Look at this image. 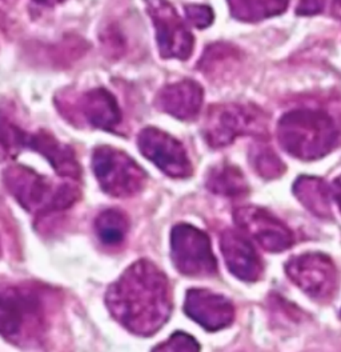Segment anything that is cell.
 Segmentation results:
<instances>
[{
	"label": "cell",
	"instance_id": "obj_1",
	"mask_svg": "<svg viewBox=\"0 0 341 352\" xmlns=\"http://www.w3.org/2000/svg\"><path fill=\"white\" fill-rule=\"evenodd\" d=\"M106 305L126 330L139 336H151L170 318V282L152 262L138 261L107 289Z\"/></svg>",
	"mask_w": 341,
	"mask_h": 352
},
{
	"label": "cell",
	"instance_id": "obj_2",
	"mask_svg": "<svg viewBox=\"0 0 341 352\" xmlns=\"http://www.w3.org/2000/svg\"><path fill=\"white\" fill-rule=\"evenodd\" d=\"M283 150L300 160H316L332 153L340 138L331 115L320 110H294L283 115L277 124Z\"/></svg>",
	"mask_w": 341,
	"mask_h": 352
},
{
	"label": "cell",
	"instance_id": "obj_3",
	"mask_svg": "<svg viewBox=\"0 0 341 352\" xmlns=\"http://www.w3.org/2000/svg\"><path fill=\"white\" fill-rule=\"evenodd\" d=\"M4 184L10 194L31 214L48 215L74 206L80 197L79 188L72 183H54L24 166L6 168Z\"/></svg>",
	"mask_w": 341,
	"mask_h": 352
},
{
	"label": "cell",
	"instance_id": "obj_4",
	"mask_svg": "<svg viewBox=\"0 0 341 352\" xmlns=\"http://www.w3.org/2000/svg\"><path fill=\"white\" fill-rule=\"evenodd\" d=\"M1 333L21 347L34 346L47 331V311L42 295L32 288L11 287L1 294Z\"/></svg>",
	"mask_w": 341,
	"mask_h": 352
},
{
	"label": "cell",
	"instance_id": "obj_5",
	"mask_svg": "<svg viewBox=\"0 0 341 352\" xmlns=\"http://www.w3.org/2000/svg\"><path fill=\"white\" fill-rule=\"evenodd\" d=\"M265 113L254 106L223 104L211 107L207 116L204 138L212 148L227 147L239 136H268Z\"/></svg>",
	"mask_w": 341,
	"mask_h": 352
},
{
	"label": "cell",
	"instance_id": "obj_6",
	"mask_svg": "<svg viewBox=\"0 0 341 352\" xmlns=\"http://www.w3.org/2000/svg\"><path fill=\"white\" fill-rule=\"evenodd\" d=\"M92 168L102 190L113 198L133 197L147 182L146 171L129 155L109 146L94 151Z\"/></svg>",
	"mask_w": 341,
	"mask_h": 352
},
{
	"label": "cell",
	"instance_id": "obj_7",
	"mask_svg": "<svg viewBox=\"0 0 341 352\" xmlns=\"http://www.w3.org/2000/svg\"><path fill=\"white\" fill-rule=\"evenodd\" d=\"M170 258L179 272L203 278L217 274V262L206 232L191 224H177L170 232Z\"/></svg>",
	"mask_w": 341,
	"mask_h": 352
},
{
	"label": "cell",
	"instance_id": "obj_8",
	"mask_svg": "<svg viewBox=\"0 0 341 352\" xmlns=\"http://www.w3.org/2000/svg\"><path fill=\"white\" fill-rule=\"evenodd\" d=\"M285 274L294 285L316 302H329L338 292V268L325 254L307 252L292 256L285 263Z\"/></svg>",
	"mask_w": 341,
	"mask_h": 352
},
{
	"label": "cell",
	"instance_id": "obj_9",
	"mask_svg": "<svg viewBox=\"0 0 341 352\" xmlns=\"http://www.w3.org/2000/svg\"><path fill=\"white\" fill-rule=\"evenodd\" d=\"M156 28L160 55L166 59L187 60L193 51V35L167 0H144Z\"/></svg>",
	"mask_w": 341,
	"mask_h": 352
},
{
	"label": "cell",
	"instance_id": "obj_10",
	"mask_svg": "<svg viewBox=\"0 0 341 352\" xmlns=\"http://www.w3.org/2000/svg\"><path fill=\"white\" fill-rule=\"evenodd\" d=\"M3 146L4 151L10 153L21 147H28L42 154L59 175L74 180L79 179L80 176V166L72 148L60 143L52 135L45 131L36 132L34 135H25L24 132L12 126H4Z\"/></svg>",
	"mask_w": 341,
	"mask_h": 352
},
{
	"label": "cell",
	"instance_id": "obj_11",
	"mask_svg": "<svg viewBox=\"0 0 341 352\" xmlns=\"http://www.w3.org/2000/svg\"><path fill=\"white\" fill-rule=\"evenodd\" d=\"M234 220L245 235L251 236L265 251L283 252L295 243L294 232L261 207H239L234 211Z\"/></svg>",
	"mask_w": 341,
	"mask_h": 352
},
{
	"label": "cell",
	"instance_id": "obj_12",
	"mask_svg": "<svg viewBox=\"0 0 341 352\" xmlns=\"http://www.w3.org/2000/svg\"><path fill=\"white\" fill-rule=\"evenodd\" d=\"M140 153L166 175L183 179L192 175V164L183 144L162 130L148 127L139 133Z\"/></svg>",
	"mask_w": 341,
	"mask_h": 352
},
{
	"label": "cell",
	"instance_id": "obj_13",
	"mask_svg": "<svg viewBox=\"0 0 341 352\" xmlns=\"http://www.w3.org/2000/svg\"><path fill=\"white\" fill-rule=\"evenodd\" d=\"M184 311L207 331L227 329L234 319V307L230 299L203 288H192L187 292Z\"/></svg>",
	"mask_w": 341,
	"mask_h": 352
},
{
	"label": "cell",
	"instance_id": "obj_14",
	"mask_svg": "<svg viewBox=\"0 0 341 352\" xmlns=\"http://www.w3.org/2000/svg\"><path fill=\"white\" fill-rule=\"evenodd\" d=\"M220 248L230 272L243 282H256L264 272V264L255 247L245 236L227 230L220 236Z\"/></svg>",
	"mask_w": 341,
	"mask_h": 352
},
{
	"label": "cell",
	"instance_id": "obj_15",
	"mask_svg": "<svg viewBox=\"0 0 341 352\" xmlns=\"http://www.w3.org/2000/svg\"><path fill=\"white\" fill-rule=\"evenodd\" d=\"M204 91L193 80H183L168 85L156 96L159 110L182 120H193L201 110Z\"/></svg>",
	"mask_w": 341,
	"mask_h": 352
},
{
	"label": "cell",
	"instance_id": "obj_16",
	"mask_svg": "<svg viewBox=\"0 0 341 352\" xmlns=\"http://www.w3.org/2000/svg\"><path fill=\"white\" fill-rule=\"evenodd\" d=\"M78 110L88 124L102 130H113L122 122V112L115 96L104 88L91 89L78 102Z\"/></svg>",
	"mask_w": 341,
	"mask_h": 352
},
{
	"label": "cell",
	"instance_id": "obj_17",
	"mask_svg": "<svg viewBox=\"0 0 341 352\" xmlns=\"http://www.w3.org/2000/svg\"><path fill=\"white\" fill-rule=\"evenodd\" d=\"M294 194L298 201L320 219H331V187L320 177L300 176L294 184Z\"/></svg>",
	"mask_w": 341,
	"mask_h": 352
},
{
	"label": "cell",
	"instance_id": "obj_18",
	"mask_svg": "<svg viewBox=\"0 0 341 352\" xmlns=\"http://www.w3.org/2000/svg\"><path fill=\"white\" fill-rule=\"evenodd\" d=\"M208 190L221 197L239 198L250 192L248 183L243 173L231 164H220L210 171L207 176Z\"/></svg>",
	"mask_w": 341,
	"mask_h": 352
},
{
	"label": "cell",
	"instance_id": "obj_19",
	"mask_svg": "<svg viewBox=\"0 0 341 352\" xmlns=\"http://www.w3.org/2000/svg\"><path fill=\"white\" fill-rule=\"evenodd\" d=\"M231 15L241 22H260L283 14L289 0H227Z\"/></svg>",
	"mask_w": 341,
	"mask_h": 352
},
{
	"label": "cell",
	"instance_id": "obj_20",
	"mask_svg": "<svg viewBox=\"0 0 341 352\" xmlns=\"http://www.w3.org/2000/svg\"><path fill=\"white\" fill-rule=\"evenodd\" d=\"M129 230V221L120 210L103 211L95 220V232L99 241L108 247H118L124 242Z\"/></svg>",
	"mask_w": 341,
	"mask_h": 352
},
{
	"label": "cell",
	"instance_id": "obj_21",
	"mask_svg": "<svg viewBox=\"0 0 341 352\" xmlns=\"http://www.w3.org/2000/svg\"><path fill=\"white\" fill-rule=\"evenodd\" d=\"M250 159L254 170L264 179H276L278 176L283 175L285 171L284 163L270 147H265V146L254 147L250 154Z\"/></svg>",
	"mask_w": 341,
	"mask_h": 352
},
{
	"label": "cell",
	"instance_id": "obj_22",
	"mask_svg": "<svg viewBox=\"0 0 341 352\" xmlns=\"http://www.w3.org/2000/svg\"><path fill=\"white\" fill-rule=\"evenodd\" d=\"M152 352H200V346L191 335L176 331L166 342L156 346Z\"/></svg>",
	"mask_w": 341,
	"mask_h": 352
},
{
	"label": "cell",
	"instance_id": "obj_23",
	"mask_svg": "<svg viewBox=\"0 0 341 352\" xmlns=\"http://www.w3.org/2000/svg\"><path fill=\"white\" fill-rule=\"evenodd\" d=\"M186 15L188 21L197 28H206L213 22L212 10L208 6L188 4L186 6Z\"/></svg>",
	"mask_w": 341,
	"mask_h": 352
},
{
	"label": "cell",
	"instance_id": "obj_24",
	"mask_svg": "<svg viewBox=\"0 0 341 352\" xmlns=\"http://www.w3.org/2000/svg\"><path fill=\"white\" fill-rule=\"evenodd\" d=\"M325 6V0H298V12L301 16H312L318 15Z\"/></svg>",
	"mask_w": 341,
	"mask_h": 352
},
{
	"label": "cell",
	"instance_id": "obj_25",
	"mask_svg": "<svg viewBox=\"0 0 341 352\" xmlns=\"http://www.w3.org/2000/svg\"><path fill=\"white\" fill-rule=\"evenodd\" d=\"M331 192H332V198L336 201L339 211L341 212V175L338 176L332 184H331Z\"/></svg>",
	"mask_w": 341,
	"mask_h": 352
},
{
	"label": "cell",
	"instance_id": "obj_26",
	"mask_svg": "<svg viewBox=\"0 0 341 352\" xmlns=\"http://www.w3.org/2000/svg\"><path fill=\"white\" fill-rule=\"evenodd\" d=\"M332 15L341 21V0H333L332 1Z\"/></svg>",
	"mask_w": 341,
	"mask_h": 352
},
{
	"label": "cell",
	"instance_id": "obj_27",
	"mask_svg": "<svg viewBox=\"0 0 341 352\" xmlns=\"http://www.w3.org/2000/svg\"><path fill=\"white\" fill-rule=\"evenodd\" d=\"M35 1H38L41 4H45V6H55V4L62 3L63 0H35Z\"/></svg>",
	"mask_w": 341,
	"mask_h": 352
}]
</instances>
